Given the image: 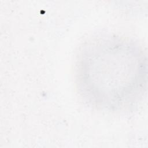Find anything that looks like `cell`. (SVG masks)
<instances>
[{
    "mask_svg": "<svg viewBox=\"0 0 148 148\" xmlns=\"http://www.w3.org/2000/svg\"><path fill=\"white\" fill-rule=\"evenodd\" d=\"M143 54L128 41L100 38L88 46L78 64L79 83L91 102L121 108L134 102L143 91Z\"/></svg>",
    "mask_w": 148,
    "mask_h": 148,
    "instance_id": "obj_1",
    "label": "cell"
}]
</instances>
